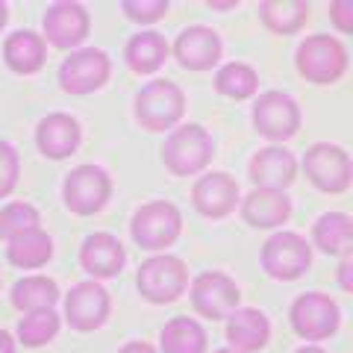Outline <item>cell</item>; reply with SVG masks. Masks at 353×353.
Listing matches in <instances>:
<instances>
[{"mask_svg": "<svg viewBox=\"0 0 353 353\" xmlns=\"http://www.w3.org/2000/svg\"><path fill=\"white\" fill-rule=\"evenodd\" d=\"M174 59L183 71H212L221 62V53H224V44H221V36L212 27L203 24H192L185 27L180 36L174 39Z\"/></svg>", "mask_w": 353, "mask_h": 353, "instance_id": "16", "label": "cell"}, {"mask_svg": "<svg viewBox=\"0 0 353 353\" xmlns=\"http://www.w3.org/2000/svg\"><path fill=\"white\" fill-rule=\"evenodd\" d=\"M39 224H41V215L32 203L15 201V203H6L0 209V239H6V241L27 236L32 230H41Z\"/></svg>", "mask_w": 353, "mask_h": 353, "instance_id": "31", "label": "cell"}, {"mask_svg": "<svg viewBox=\"0 0 353 353\" xmlns=\"http://www.w3.org/2000/svg\"><path fill=\"white\" fill-rule=\"evenodd\" d=\"M303 174L306 180L324 194H345L353 183V162L350 153L341 145L330 141H315L303 153Z\"/></svg>", "mask_w": 353, "mask_h": 353, "instance_id": "7", "label": "cell"}, {"mask_svg": "<svg viewBox=\"0 0 353 353\" xmlns=\"http://www.w3.org/2000/svg\"><path fill=\"white\" fill-rule=\"evenodd\" d=\"M136 289L148 303H174L189 289V265L171 253H153L136 271Z\"/></svg>", "mask_w": 353, "mask_h": 353, "instance_id": "4", "label": "cell"}, {"mask_svg": "<svg viewBox=\"0 0 353 353\" xmlns=\"http://www.w3.org/2000/svg\"><path fill=\"white\" fill-rule=\"evenodd\" d=\"M339 285L341 292H353V248L339 256Z\"/></svg>", "mask_w": 353, "mask_h": 353, "instance_id": "35", "label": "cell"}, {"mask_svg": "<svg viewBox=\"0 0 353 353\" xmlns=\"http://www.w3.org/2000/svg\"><path fill=\"white\" fill-rule=\"evenodd\" d=\"M112 197V176L101 165H77L62 183L65 209L74 215H94Z\"/></svg>", "mask_w": 353, "mask_h": 353, "instance_id": "10", "label": "cell"}, {"mask_svg": "<svg viewBox=\"0 0 353 353\" xmlns=\"http://www.w3.org/2000/svg\"><path fill=\"white\" fill-rule=\"evenodd\" d=\"M250 118L259 136L274 141V145H283V141L294 139L303 124L301 106L285 92H262L256 97V103H253Z\"/></svg>", "mask_w": 353, "mask_h": 353, "instance_id": "9", "label": "cell"}, {"mask_svg": "<svg viewBox=\"0 0 353 353\" xmlns=\"http://www.w3.org/2000/svg\"><path fill=\"white\" fill-rule=\"evenodd\" d=\"M209 9H236V0H230V3H215V0H209Z\"/></svg>", "mask_w": 353, "mask_h": 353, "instance_id": "40", "label": "cell"}, {"mask_svg": "<svg viewBox=\"0 0 353 353\" xmlns=\"http://www.w3.org/2000/svg\"><path fill=\"white\" fill-rule=\"evenodd\" d=\"M53 256V239L44 230H32L27 236L6 241V259L21 271H39Z\"/></svg>", "mask_w": 353, "mask_h": 353, "instance_id": "27", "label": "cell"}, {"mask_svg": "<svg viewBox=\"0 0 353 353\" xmlns=\"http://www.w3.org/2000/svg\"><path fill=\"white\" fill-rule=\"evenodd\" d=\"M215 159V139L203 124H180L162 145V165L174 176H197Z\"/></svg>", "mask_w": 353, "mask_h": 353, "instance_id": "2", "label": "cell"}, {"mask_svg": "<svg viewBox=\"0 0 353 353\" xmlns=\"http://www.w3.org/2000/svg\"><path fill=\"white\" fill-rule=\"evenodd\" d=\"M41 30H44V44H53L59 50H74L85 41L88 30H92V18L83 3H71V0H59L50 3L48 12L41 18Z\"/></svg>", "mask_w": 353, "mask_h": 353, "instance_id": "14", "label": "cell"}, {"mask_svg": "<svg viewBox=\"0 0 353 353\" xmlns=\"http://www.w3.org/2000/svg\"><path fill=\"white\" fill-rule=\"evenodd\" d=\"M215 92L230 101H250L259 92V74L248 62H227L215 71Z\"/></svg>", "mask_w": 353, "mask_h": 353, "instance_id": "29", "label": "cell"}, {"mask_svg": "<svg viewBox=\"0 0 353 353\" xmlns=\"http://www.w3.org/2000/svg\"><path fill=\"white\" fill-rule=\"evenodd\" d=\"M59 327L62 318L57 315V309H36V312H24L15 333L24 347H44L59 336Z\"/></svg>", "mask_w": 353, "mask_h": 353, "instance_id": "30", "label": "cell"}, {"mask_svg": "<svg viewBox=\"0 0 353 353\" xmlns=\"http://www.w3.org/2000/svg\"><path fill=\"white\" fill-rule=\"evenodd\" d=\"M59 88L65 94H92L101 92L112 77V59L97 48H80L71 50L68 59L59 65Z\"/></svg>", "mask_w": 353, "mask_h": 353, "instance_id": "11", "label": "cell"}, {"mask_svg": "<svg viewBox=\"0 0 353 353\" xmlns=\"http://www.w3.org/2000/svg\"><path fill=\"white\" fill-rule=\"evenodd\" d=\"M330 21H333V27L341 32V36H350L353 32V3L350 0H336V3H330Z\"/></svg>", "mask_w": 353, "mask_h": 353, "instance_id": "34", "label": "cell"}, {"mask_svg": "<svg viewBox=\"0 0 353 353\" xmlns=\"http://www.w3.org/2000/svg\"><path fill=\"white\" fill-rule=\"evenodd\" d=\"M350 53L345 41L327 32L318 36H306L294 50V68L312 85H333L347 74Z\"/></svg>", "mask_w": 353, "mask_h": 353, "instance_id": "1", "label": "cell"}, {"mask_svg": "<svg viewBox=\"0 0 353 353\" xmlns=\"http://www.w3.org/2000/svg\"><path fill=\"white\" fill-rule=\"evenodd\" d=\"M12 306L18 312H36V309H53L59 301V285L57 280L44 277V274H30L21 277L12 285Z\"/></svg>", "mask_w": 353, "mask_h": 353, "instance_id": "28", "label": "cell"}, {"mask_svg": "<svg viewBox=\"0 0 353 353\" xmlns=\"http://www.w3.org/2000/svg\"><path fill=\"white\" fill-rule=\"evenodd\" d=\"M3 62L9 71H15L21 77L39 74L48 62V44L39 32L32 30H15L12 36H6L3 41Z\"/></svg>", "mask_w": 353, "mask_h": 353, "instance_id": "22", "label": "cell"}, {"mask_svg": "<svg viewBox=\"0 0 353 353\" xmlns=\"http://www.w3.org/2000/svg\"><path fill=\"white\" fill-rule=\"evenodd\" d=\"M112 312V297L97 280H83L65 294V321L77 333H94Z\"/></svg>", "mask_w": 353, "mask_h": 353, "instance_id": "13", "label": "cell"}, {"mask_svg": "<svg viewBox=\"0 0 353 353\" xmlns=\"http://www.w3.org/2000/svg\"><path fill=\"white\" fill-rule=\"evenodd\" d=\"M0 353H18V350H15L12 333H9V330H3V327H0Z\"/></svg>", "mask_w": 353, "mask_h": 353, "instance_id": "37", "label": "cell"}, {"mask_svg": "<svg viewBox=\"0 0 353 353\" xmlns=\"http://www.w3.org/2000/svg\"><path fill=\"white\" fill-rule=\"evenodd\" d=\"M80 141H83V130L74 115L50 112L36 124V148L44 159H53V162L68 159L71 153H77Z\"/></svg>", "mask_w": 353, "mask_h": 353, "instance_id": "19", "label": "cell"}, {"mask_svg": "<svg viewBox=\"0 0 353 353\" xmlns=\"http://www.w3.org/2000/svg\"><path fill=\"white\" fill-rule=\"evenodd\" d=\"M212 353H236V350H230V347H221V350H212Z\"/></svg>", "mask_w": 353, "mask_h": 353, "instance_id": "41", "label": "cell"}, {"mask_svg": "<svg viewBox=\"0 0 353 353\" xmlns=\"http://www.w3.org/2000/svg\"><path fill=\"white\" fill-rule=\"evenodd\" d=\"M239 201H241V189L236 176H230L227 171H209L203 176H197L192 185V206L203 218L221 221L233 215Z\"/></svg>", "mask_w": 353, "mask_h": 353, "instance_id": "15", "label": "cell"}, {"mask_svg": "<svg viewBox=\"0 0 353 353\" xmlns=\"http://www.w3.org/2000/svg\"><path fill=\"white\" fill-rule=\"evenodd\" d=\"M189 297H192L194 312L201 318H209V321H227V315L239 309L241 289L224 271H203L192 280Z\"/></svg>", "mask_w": 353, "mask_h": 353, "instance_id": "12", "label": "cell"}, {"mask_svg": "<svg viewBox=\"0 0 353 353\" xmlns=\"http://www.w3.org/2000/svg\"><path fill=\"white\" fill-rule=\"evenodd\" d=\"M289 324L303 341H324L339 333L341 309L324 292H306L294 297L289 309Z\"/></svg>", "mask_w": 353, "mask_h": 353, "instance_id": "8", "label": "cell"}, {"mask_svg": "<svg viewBox=\"0 0 353 353\" xmlns=\"http://www.w3.org/2000/svg\"><path fill=\"white\" fill-rule=\"evenodd\" d=\"M168 57H171V48H168V41H165L162 32H157V30L136 32V36L127 41V48H124L127 68L132 74H139V77L157 74Z\"/></svg>", "mask_w": 353, "mask_h": 353, "instance_id": "23", "label": "cell"}, {"mask_svg": "<svg viewBox=\"0 0 353 353\" xmlns=\"http://www.w3.org/2000/svg\"><path fill=\"white\" fill-rule=\"evenodd\" d=\"M132 115H136V124L148 132L174 130L185 115L183 88L171 80L145 83L136 92V101H132Z\"/></svg>", "mask_w": 353, "mask_h": 353, "instance_id": "3", "label": "cell"}, {"mask_svg": "<svg viewBox=\"0 0 353 353\" xmlns=\"http://www.w3.org/2000/svg\"><path fill=\"white\" fill-rule=\"evenodd\" d=\"M168 9H171L168 0H124L121 3V12L132 24H157V21L168 15Z\"/></svg>", "mask_w": 353, "mask_h": 353, "instance_id": "32", "label": "cell"}, {"mask_svg": "<svg viewBox=\"0 0 353 353\" xmlns=\"http://www.w3.org/2000/svg\"><path fill=\"white\" fill-rule=\"evenodd\" d=\"M312 6L306 0H262L259 3V21L262 27L274 36H294L309 21Z\"/></svg>", "mask_w": 353, "mask_h": 353, "instance_id": "24", "label": "cell"}, {"mask_svg": "<svg viewBox=\"0 0 353 353\" xmlns=\"http://www.w3.org/2000/svg\"><path fill=\"white\" fill-rule=\"evenodd\" d=\"M183 233V212L171 201L141 203L130 218V236L145 250L171 248Z\"/></svg>", "mask_w": 353, "mask_h": 353, "instance_id": "6", "label": "cell"}, {"mask_svg": "<svg viewBox=\"0 0 353 353\" xmlns=\"http://www.w3.org/2000/svg\"><path fill=\"white\" fill-rule=\"evenodd\" d=\"M127 265V250L121 239L112 233H92L83 239L80 245V268L92 280H112L124 271Z\"/></svg>", "mask_w": 353, "mask_h": 353, "instance_id": "18", "label": "cell"}, {"mask_svg": "<svg viewBox=\"0 0 353 353\" xmlns=\"http://www.w3.org/2000/svg\"><path fill=\"white\" fill-rule=\"evenodd\" d=\"M21 180V157L9 141H0V197H9Z\"/></svg>", "mask_w": 353, "mask_h": 353, "instance_id": "33", "label": "cell"}, {"mask_svg": "<svg viewBox=\"0 0 353 353\" xmlns=\"http://www.w3.org/2000/svg\"><path fill=\"white\" fill-rule=\"evenodd\" d=\"M206 330L201 321L189 315H176L159 330V350L162 353H206Z\"/></svg>", "mask_w": 353, "mask_h": 353, "instance_id": "26", "label": "cell"}, {"mask_svg": "<svg viewBox=\"0 0 353 353\" xmlns=\"http://www.w3.org/2000/svg\"><path fill=\"white\" fill-rule=\"evenodd\" d=\"M312 248L327 256H341L353 248V218L347 212H324L312 224Z\"/></svg>", "mask_w": 353, "mask_h": 353, "instance_id": "25", "label": "cell"}, {"mask_svg": "<svg viewBox=\"0 0 353 353\" xmlns=\"http://www.w3.org/2000/svg\"><path fill=\"white\" fill-rule=\"evenodd\" d=\"M239 212L253 230H274L292 218V197L274 189H253L239 201Z\"/></svg>", "mask_w": 353, "mask_h": 353, "instance_id": "20", "label": "cell"}, {"mask_svg": "<svg viewBox=\"0 0 353 353\" xmlns=\"http://www.w3.org/2000/svg\"><path fill=\"white\" fill-rule=\"evenodd\" d=\"M294 353H327L324 347H318V345H303V347H297Z\"/></svg>", "mask_w": 353, "mask_h": 353, "instance_id": "39", "label": "cell"}, {"mask_svg": "<svg viewBox=\"0 0 353 353\" xmlns=\"http://www.w3.org/2000/svg\"><path fill=\"white\" fill-rule=\"evenodd\" d=\"M6 21H9V3H3V0H0V30L6 27Z\"/></svg>", "mask_w": 353, "mask_h": 353, "instance_id": "38", "label": "cell"}, {"mask_svg": "<svg viewBox=\"0 0 353 353\" xmlns=\"http://www.w3.org/2000/svg\"><path fill=\"white\" fill-rule=\"evenodd\" d=\"M248 176H250L253 189L285 192L297 180V159H294V153L285 150L283 145H268L250 157Z\"/></svg>", "mask_w": 353, "mask_h": 353, "instance_id": "17", "label": "cell"}, {"mask_svg": "<svg viewBox=\"0 0 353 353\" xmlns=\"http://www.w3.org/2000/svg\"><path fill=\"white\" fill-rule=\"evenodd\" d=\"M227 341L236 353H256L271 341V321L262 309L239 306L227 315Z\"/></svg>", "mask_w": 353, "mask_h": 353, "instance_id": "21", "label": "cell"}, {"mask_svg": "<svg viewBox=\"0 0 353 353\" xmlns=\"http://www.w3.org/2000/svg\"><path fill=\"white\" fill-rule=\"evenodd\" d=\"M259 262H262V271L268 274L271 280L294 283V280H301L309 271V265H312V245H309L301 233L280 230V233H274L262 245Z\"/></svg>", "mask_w": 353, "mask_h": 353, "instance_id": "5", "label": "cell"}, {"mask_svg": "<svg viewBox=\"0 0 353 353\" xmlns=\"http://www.w3.org/2000/svg\"><path fill=\"white\" fill-rule=\"evenodd\" d=\"M118 353H159V350L153 347L150 341H127V345L121 347Z\"/></svg>", "mask_w": 353, "mask_h": 353, "instance_id": "36", "label": "cell"}]
</instances>
